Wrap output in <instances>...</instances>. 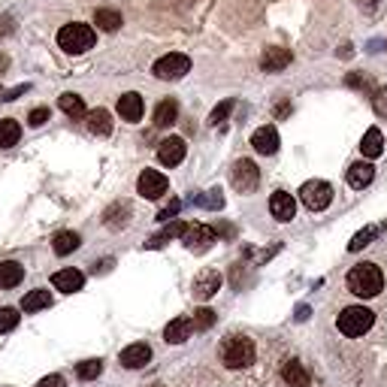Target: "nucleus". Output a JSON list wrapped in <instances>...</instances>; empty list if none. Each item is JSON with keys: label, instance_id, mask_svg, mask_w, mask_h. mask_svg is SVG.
Wrapping results in <instances>:
<instances>
[{"label": "nucleus", "instance_id": "obj_1", "mask_svg": "<svg viewBox=\"0 0 387 387\" xmlns=\"http://www.w3.org/2000/svg\"><path fill=\"white\" fill-rule=\"evenodd\" d=\"M348 291L360 300H373L382 294L384 287V272L378 269V263H357V267L348 269V278H345Z\"/></svg>", "mask_w": 387, "mask_h": 387}, {"label": "nucleus", "instance_id": "obj_2", "mask_svg": "<svg viewBox=\"0 0 387 387\" xmlns=\"http://www.w3.org/2000/svg\"><path fill=\"white\" fill-rule=\"evenodd\" d=\"M218 357L227 369H248L257 357V348L248 336H239V333H230V336L218 348Z\"/></svg>", "mask_w": 387, "mask_h": 387}, {"label": "nucleus", "instance_id": "obj_3", "mask_svg": "<svg viewBox=\"0 0 387 387\" xmlns=\"http://www.w3.org/2000/svg\"><path fill=\"white\" fill-rule=\"evenodd\" d=\"M94 43H97L94 27L82 25V21H73V25H64L58 30V45L64 52H70V55H82V52H88Z\"/></svg>", "mask_w": 387, "mask_h": 387}, {"label": "nucleus", "instance_id": "obj_4", "mask_svg": "<svg viewBox=\"0 0 387 387\" xmlns=\"http://www.w3.org/2000/svg\"><path fill=\"white\" fill-rule=\"evenodd\" d=\"M373 321H375L373 309H366V306H348V309L339 312L336 327H339V333H345V336H363V333L373 327Z\"/></svg>", "mask_w": 387, "mask_h": 387}, {"label": "nucleus", "instance_id": "obj_5", "mask_svg": "<svg viewBox=\"0 0 387 387\" xmlns=\"http://www.w3.org/2000/svg\"><path fill=\"white\" fill-rule=\"evenodd\" d=\"M188 70H191V58L181 55V52H170V55L157 58L155 67H151V73H155L157 79H164V82H176Z\"/></svg>", "mask_w": 387, "mask_h": 387}, {"label": "nucleus", "instance_id": "obj_6", "mask_svg": "<svg viewBox=\"0 0 387 387\" xmlns=\"http://www.w3.org/2000/svg\"><path fill=\"white\" fill-rule=\"evenodd\" d=\"M300 200H302V206L306 209H312V212H324L333 203V188H330V181H321V179H312V181H306V185L300 188Z\"/></svg>", "mask_w": 387, "mask_h": 387}, {"label": "nucleus", "instance_id": "obj_7", "mask_svg": "<svg viewBox=\"0 0 387 387\" xmlns=\"http://www.w3.org/2000/svg\"><path fill=\"white\" fill-rule=\"evenodd\" d=\"M215 239H218V230L209 224H188L185 233H181V242H185V248H191V252H206Z\"/></svg>", "mask_w": 387, "mask_h": 387}, {"label": "nucleus", "instance_id": "obj_8", "mask_svg": "<svg viewBox=\"0 0 387 387\" xmlns=\"http://www.w3.org/2000/svg\"><path fill=\"white\" fill-rule=\"evenodd\" d=\"M166 188H170V181H166V176L157 170H142L140 179H136V191L146 197V200H161V197L166 194Z\"/></svg>", "mask_w": 387, "mask_h": 387}, {"label": "nucleus", "instance_id": "obj_9", "mask_svg": "<svg viewBox=\"0 0 387 387\" xmlns=\"http://www.w3.org/2000/svg\"><path fill=\"white\" fill-rule=\"evenodd\" d=\"M230 181H233V188H236L239 194H252L257 188V181H261V170H257L254 161H236Z\"/></svg>", "mask_w": 387, "mask_h": 387}, {"label": "nucleus", "instance_id": "obj_10", "mask_svg": "<svg viewBox=\"0 0 387 387\" xmlns=\"http://www.w3.org/2000/svg\"><path fill=\"white\" fill-rule=\"evenodd\" d=\"M185 151H188V146L181 136H166V140H161V146H157V161L164 166H179L185 161Z\"/></svg>", "mask_w": 387, "mask_h": 387}, {"label": "nucleus", "instance_id": "obj_11", "mask_svg": "<svg viewBox=\"0 0 387 387\" xmlns=\"http://www.w3.org/2000/svg\"><path fill=\"white\" fill-rule=\"evenodd\" d=\"M269 212H272L276 221H291V218L297 215V200H294V194L276 191L269 197Z\"/></svg>", "mask_w": 387, "mask_h": 387}, {"label": "nucleus", "instance_id": "obj_12", "mask_svg": "<svg viewBox=\"0 0 387 387\" xmlns=\"http://www.w3.org/2000/svg\"><path fill=\"white\" fill-rule=\"evenodd\" d=\"M291 49H282V45H269V49H263L261 55V70L263 73H278L285 70L287 64H291Z\"/></svg>", "mask_w": 387, "mask_h": 387}, {"label": "nucleus", "instance_id": "obj_13", "mask_svg": "<svg viewBox=\"0 0 387 387\" xmlns=\"http://www.w3.org/2000/svg\"><path fill=\"white\" fill-rule=\"evenodd\" d=\"M252 146L257 155H276L278 151V131L272 124H263L252 133Z\"/></svg>", "mask_w": 387, "mask_h": 387}, {"label": "nucleus", "instance_id": "obj_14", "mask_svg": "<svg viewBox=\"0 0 387 387\" xmlns=\"http://www.w3.org/2000/svg\"><path fill=\"white\" fill-rule=\"evenodd\" d=\"M118 360H121V366L124 369H142L151 360V348L146 342H133V345H127L124 351H121Z\"/></svg>", "mask_w": 387, "mask_h": 387}, {"label": "nucleus", "instance_id": "obj_15", "mask_svg": "<svg viewBox=\"0 0 387 387\" xmlns=\"http://www.w3.org/2000/svg\"><path fill=\"white\" fill-rule=\"evenodd\" d=\"M142 112H146V103H142V97L136 94V91H127V94H121L118 97V115L124 118V121H140L142 118Z\"/></svg>", "mask_w": 387, "mask_h": 387}, {"label": "nucleus", "instance_id": "obj_16", "mask_svg": "<svg viewBox=\"0 0 387 387\" xmlns=\"http://www.w3.org/2000/svg\"><path fill=\"white\" fill-rule=\"evenodd\" d=\"M218 287H221V276H218L215 269H206L203 276L194 278V297L197 300H212L218 294Z\"/></svg>", "mask_w": 387, "mask_h": 387}, {"label": "nucleus", "instance_id": "obj_17", "mask_svg": "<svg viewBox=\"0 0 387 387\" xmlns=\"http://www.w3.org/2000/svg\"><path fill=\"white\" fill-rule=\"evenodd\" d=\"M52 285H55V291L76 294V291H82V285H85V276H82L79 269H58L55 276H52Z\"/></svg>", "mask_w": 387, "mask_h": 387}, {"label": "nucleus", "instance_id": "obj_18", "mask_svg": "<svg viewBox=\"0 0 387 387\" xmlns=\"http://www.w3.org/2000/svg\"><path fill=\"white\" fill-rule=\"evenodd\" d=\"M373 179H375V166L369 161H357V164L348 166V185L357 188V191L366 185H373Z\"/></svg>", "mask_w": 387, "mask_h": 387}, {"label": "nucleus", "instance_id": "obj_19", "mask_svg": "<svg viewBox=\"0 0 387 387\" xmlns=\"http://www.w3.org/2000/svg\"><path fill=\"white\" fill-rule=\"evenodd\" d=\"M191 330H194L191 318H176V321L166 324L164 339H166L170 345H181V342H188V339H191Z\"/></svg>", "mask_w": 387, "mask_h": 387}, {"label": "nucleus", "instance_id": "obj_20", "mask_svg": "<svg viewBox=\"0 0 387 387\" xmlns=\"http://www.w3.org/2000/svg\"><path fill=\"white\" fill-rule=\"evenodd\" d=\"M360 151H363V157H382V151H384V133L378 131V127H369L366 133H363V142H360Z\"/></svg>", "mask_w": 387, "mask_h": 387}, {"label": "nucleus", "instance_id": "obj_21", "mask_svg": "<svg viewBox=\"0 0 387 387\" xmlns=\"http://www.w3.org/2000/svg\"><path fill=\"white\" fill-rule=\"evenodd\" d=\"M176 118H179V100L166 97V100L157 103V109H155V124L157 127H173Z\"/></svg>", "mask_w": 387, "mask_h": 387}, {"label": "nucleus", "instance_id": "obj_22", "mask_svg": "<svg viewBox=\"0 0 387 387\" xmlns=\"http://www.w3.org/2000/svg\"><path fill=\"white\" fill-rule=\"evenodd\" d=\"M282 378L287 387H309V373L302 369L300 360H287L282 366Z\"/></svg>", "mask_w": 387, "mask_h": 387}, {"label": "nucleus", "instance_id": "obj_23", "mask_svg": "<svg viewBox=\"0 0 387 387\" xmlns=\"http://www.w3.org/2000/svg\"><path fill=\"white\" fill-rule=\"evenodd\" d=\"M88 131L94 133V136H109L112 133V115L106 109H94V112H88Z\"/></svg>", "mask_w": 387, "mask_h": 387}, {"label": "nucleus", "instance_id": "obj_24", "mask_svg": "<svg viewBox=\"0 0 387 387\" xmlns=\"http://www.w3.org/2000/svg\"><path fill=\"white\" fill-rule=\"evenodd\" d=\"M52 306V294L49 291H43V287H36V291H30L25 300H21V309H25L27 315H34V312H43V309H49Z\"/></svg>", "mask_w": 387, "mask_h": 387}, {"label": "nucleus", "instance_id": "obj_25", "mask_svg": "<svg viewBox=\"0 0 387 387\" xmlns=\"http://www.w3.org/2000/svg\"><path fill=\"white\" fill-rule=\"evenodd\" d=\"M21 278H25V267L15 261H6L0 263V287H15L21 285Z\"/></svg>", "mask_w": 387, "mask_h": 387}, {"label": "nucleus", "instance_id": "obj_26", "mask_svg": "<svg viewBox=\"0 0 387 387\" xmlns=\"http://www.w3.org/2000/svg\"><path fill=\"white\" fill-rule=\"evenodd\" d=\"M82 245V239H79V233H73V230H60L55 239H52V248H55V254H70L76 252V248Z\"/></svg>", "mask_w": 387, "mask_h": 387}, {"label": "nucleus", "instance_id": "obj_27", "mask_svg": "<svg viewBox=\"0 0 387 387\" xmlns=\"http://www.w3.org/2000/svg\"><path fill=\"white\" fill-rule=\"evenodd\" d=\"M21 136V124L15 118H0V148H12Z\"/></svg>", "mask_w": 387, "mask_h": 387}, {"label": "nucleus", "instance_id": "obj_28", "mask_svg": "<svg viewBox=\"0 0 387 387\" xmlns=\"http://www.w3.org/2000/svg\"><path fill=\"white\" fill-rule=\"evenodd\" d=\"M185 227H188L185 221H170V224H166L161 233H155V236H151V239L146 242V245H148V248H161L164 242H170V239L181 236V233H185Z\"/></svg>", "mask_w": 387, "mask_h": 387}, {"label": "nucleus", "instance_id": "obj_29", "mask_svg": "<svg viewBox=\"0 0 387 387\" xmlns=\"http://www.w3.org/2000/svg\"><path fill=\"white\" fill-rule=\"evenodd\" d=\"M58 106L64 109V115H70L73 121L88 115V112H85V103H82V97H79V94H70V91H67V94H60Z\"/></svg>", "mask_w": 387, "mask_h": 387}, {"label": "nucleus", "instance_id": "obj_30", "mask_svg": "<svg viewBox=\"0 0 387 387\" xmlns=\"http://www.w3.org/2000/svg\"><path fill=\"white\" fill-rule=\"evenodd\" d=\"M94 25L106 30V34H115V30L121 27V12L118 10H97L94 12Z\"/></svg>", "mask_w": 387, "mask_h": 387}, {"label": "nucleus", "instance_id": "obj_31", "mask_svg": "<svg viewBox=\"0 0 387 387\" xmlns=\"http://www.w3.org/2000/svg\"><path fill=\"white\" fill-rule=\"evenodd\" d=\"M127 215H131V206L127 203H115V206H109L106 209V215H103V221H106V227H121V224H127Z\"/></svg>", "mask_w": 387, "mask_h": 387}, {"label": "nucleus", "instance_id": "obj_32", "mask_svg": "<svg viewBox=\"0 0 387 387\" xmlns=\"http://www.w3.org/2000/svg\"><path fill=\"white\" fill-rule=\"evenodd\" d=\"M378 230H382V227H366V230H360V233H354V239L348 242V252H360V248H366L369 242H373L375 236H378Z\"/></svg>", "mask_w": 387, "mask_h": 387}, {"label": "nucleus", "instance_id": "obj_33", "mask_svg": "<svg viewBox=\"0 0 387 387\" xmlns=\"http://www.w3.org/2000/svg\"><path fill=\"white\" fill-rule=\"evenodd\" d=\"M103 373V363L100 360H82L79 366H76V375L82 378V382H91V378H97Z\"/></svg>", "mask_w": 387, "mask_h": 387}, {"label": "nucleus", "instance_id": "obj_34", "mask_svg": "<svg viewBox=\"0 0 387 387\" xmlns=\"http://www.w3.org/2000/svg\"><path fill=\"white\" fill-rule=\"evenodd\" d=\"M194 203L200 209H221L224 206V197H221V191H206V194H200V197H194Z\"/></svg>", "mask_w": 387, "mask_h": 387}, {"label": "nucleus", "instance_id": "obj_35", "mask_svg": "<svg viewBox=\"0 0 387 387\" xmlns=\"http://www.w3.org/2000/svg\"><path fill=\"white\" fill-rule=\"evenodd\" d=\"M19 321H21V315L15 312V309H0V333H10L19 327Z\"/></svg>", "mask_w": 387, "mask_h": 387}, {"label": "nucleus", "instance_id": "obj_36", "mask_svg": "<svg viewBox=\"0 0 387 387\" xmlns=\"http://www.w3.org/2000/svg\"><path fill=\"white\" fill-rule=\"evenodd\" d=\"M233 106H236L233 100H224L221 106H215V109H212V115H209V124H212V127L224 124V121H227V115H230V112H233Z\"/></svg>", "mask_w": 387, "mask_h": 387}, {"label": "nucleus", "instance_id": "obj_37", "mask_svg": "<svg viewBox=\"0 0 387 387\" xmlns=\"http://www.w3.org/2000/svg\"><path fill=\"white\" fill-rule=\"evenodd\" d=\"M191 324L197 330H209L212 324H215V312H212V309H197L194 318H191Z\"/></svg>", "mask_w": 387, "mask_h": 387}, {"label": "nucleus", "instance_id": "obj_38", "mask_svg": "<svg viewBox=\"0 0 387 387\" xmlns=\"http://www.w3.org/2000/svg\"><path fill=\"white\" fill-rule=\"evenodd\" d=\"M45 121H49V109H45V106H36V109H30V115H27V124H30V127H43Z\"/></svg>", "mask_w": 387, "mask_h": 387}, {"label": "nucleus", "instance_id": "obj_39", "mask_svg": "<svg viewBox=\"0 0 387 387\" xmlns=\"http://www.w3.org/2000/svg\"><path fill=\"white\" fill-rule=\"evenodd\" d=\"M179 209H181V200H173L170 206H164L161 212H157V221H164V224H166L170 218H176V215H179Z\"/></svg>", "mask_w": 387, "mask_h": 387}, {"label": "nucleus", "instance_id": "obj_40", "mask_svg": "<svg viewBox=\"0 0 387 387\" xmlns=\"http://www.w3.org/2000/svg\"><path fill=\"white\" fill-rule=\"evenodd\" d=\"M373 103H375V112H378V115H387V88H378V91H375Z\"/></svg>", "mask_w": 387, "mask_h": 387}, {"label": "nucleus", "instance_id": "obj_41", "mask_svg": "<svg viewBox=\"0 0 387 387\" xmlns=\"http://www.w3.org/2000/svg\"><path fill=\"white\" fill-rule=\"evenodd\" d=\"M15 30V19L10 12H0V36H10Z\"/></svg>", "mask_w": 387, "mask_h": 387}, {"label": "nucleus", "instance_id": "obj_42", "mask_svg": "<svg viewBox=\"0 0 387 387\" xmlns=\"http://www.w3.org/2000/svg\"><path fill=\"white\" fill-rule=\"evenodd\" d=\"M36 387H64V378L60 375H45V378H40V384Z\"/></svg>", "mask_w": 387, "mask_h": 387}, {"label": "nucleus", "instance_id": "obj_43", "mask_svg": "<svg viewBox=\"0 0 387 387\" xmlns=\"http://www.w3.org/2000/svg\"><path fill=\"white\" fill-rule=\"evenodd\" d=\"M348 85H351V88H369V82H366V76L351 73V76H348Z\"/></svg>", "mask_w": 387, "mask_h": 387}, {"label": "nucleus", "instance_id": "obj_44", "mask_svg": "<svg viewBox=\"0 0 387 387\" xmlns=\"http://www.w3.org/2000/svg\"><path fill=\"white\" fill-rule=\"evenodd\" d=\"M30 85H19V88H12V91H6V94L3 97H0V100H15V97H21V94H25V91H27Z\"/></svg>", "mask_w": 387, "mask_h": 387}, {"label": "nucleus", "instance_id": "obj_45", "mask_svg": "<svg viewBox=\"0 0 387 387\" xmlns=\"http://www.w3.org/2000/svg\"><path fill=\"white\" fill-rule=\"evenodd\" d=\"M360 6H363V10H366V12H373L375 6H378V0H360Z\"/></svg>", "mask_w": 387, "mask_h": 387}, {"label": "nucleus", "instance_id": "obj_46", "mask_svg": "<svg viewBox=\"0 0 387 387\" xmlns=\"http://www.w3.org/2000/svg\"><path fill=\"white\" fill-rule=\"evenodd\" d=\"M6 64H10V58H6V55H0V70H3Z\"/></svg>", "mask_w": 387, "mask_h": 387}, {"label": "nucleus", "instance_id": "obj_47", "mask_svg": "<svg viewBox=\"0 0 387 387\" xmlns=\"http://www.w3.org/2000/svg\"><path fill=\"white\" fill-rule=\"evenodd\" d=\"M151 387H161V384H151Z\"/></svg>", "mask_w": 387, "mask_h": 387}]
</instances>
